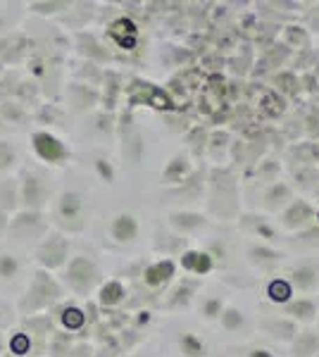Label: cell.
I'll list each match as a JSON object with an SVG mask.
<instances>
[{
  "label": "cell",
  "mask_w": 319,
  "mask_h": 357,
  "mask_svg": "<svg viewBox=\"0 0 319 357\" xmlns=\"http://www.w3.org/2000/svg\"><path fill=\"white\" fill-rule=\"evenodd\" d=\"M79 215H81V198L77 193L65 191L60 195V200H57V217L67 224V222L79 220Z\"/></svg>",
  "instance_id": "277c9868"
},
{
  "label": "cell",
  "mask_w": 319,
  "mask_h": 357,
  "mask_svg": "<svg viewBox=\"0 0 319 357\" xmlns=\"http://www.w3.org/2000/svg\"><path fill=\"white\" fill-rule=\"evenodd\" d=\"M17 160V151L10 141H0V172L13 167V162Z\"/></svg>",
  "instance_id": "52a82bcc"
},
{
  "label": "cell",
  "mask_w": 319,
  "mask_h": 357,
  "mask_svg": "<svg viewBox=\"0 0 319 357\" xmlns=\"http://www.w3.org/2000/svg\"><path fill=\"white\" fill-rule=\"evenodd\" d=\"M65 250H67V245L60 236H48V238L38 245L36 260L43 264V267L55 269V267H60L62 260H65Z\"/></svg>",
  "instance_id": "3957f363"
},
{
  "label": "cell",
  "mask_w": 319,
  "mask_h": 357,
  "mask_svg": "<svg viewBox=\"0 0 319 357\" xmlns=\"http://www.w3.org/2000/svg\"><path fill=\"white\" fill-rule=\"evenodd\" d=\"M5 227V215H3V210H0V229Z\"/></svg>",
  "instance_id": "30bf717a"
},
{
  "label": "cell",
  "mask_w": 319,
  "mask_h": 357,
  "mask_svg": "<svg viewBox=\"0 0 319 357\" xmlns=\"http://www.w3.org/2000/svg\"><path fill=\"white\" fill-rule=\"evenodd\" d=\"M20 200L24 203L27 212H36L38 207L45 205V198H48V188H45V181L40 178L36 172H24L20 181Z\"/></svg>",
  "instance_id": "6da1fadb"
},
{
  "label": "cell",
  "mask_w": 319,
  "mask_h": 357,
  "mask_svg": "<svg viewBox=\"0 0 319 357\" xmlns=\"http://www.w3.org/2000/svg\"><path fill=\"white\" fill-rule=\"evenodd\" d=\"M29 350V338L24 336V333H20L17 338H13V353L15 355H24Z\"/></svg>",
  "instance_id": "9c48e42d"
},
{
  "label": "cell",
  "mask_w": 319,
  "mask_h": 357,
  "mask_svg": "<svg viewBox=\"0 0 319 357\" xmlns=\"http://www.w3.org/2000/svg\"><path fill=\"white\" fill-rule=\"evenodd\" d=\"M133 229H136V227H133V224H131L129 217H119L117 224H114V234H117L121 241H126V238H129Z\"/></svg>",
  "instance_id": "ba28073f"
},
{
  "label": "cell",
  "mask_w": 319,
  "mask_h": 357,
  "mask_svg": "<svg viewBox=\"0 0 319 357\" xmlns=\"http://www.w3.org/2000/svg\"><path fill=\"white\" fill-rule=\"evenodd\" d=\"M10 227H13V231H20V234L31 231V236H38L45 229V224H43V217H40L38 212H24V215L17 217Z\"/></svg>",
  "instance_id": "5b68a950"
},
{
  "label": "cell",
  "mask_w": 319,
  "mask_h": 357,
  "mask_svg": "<svg viewBox=\"0 0 319 357\" xmlns=\"http://www.w3.org/2000/svg\"><path fill=\"white\" fill-rule=\"evenodd\" d=\"M17 274H20V260L15 255H10V252H3L0 255V279L10 281Z\"/></svg>",
  "instance_id": "8992f818"
},
{
  "label": "cell",
  "mask_w": 319,
  "mask_h": 357,
  "mask_svg": "<svg viewBox=\"0 0 319 357\" xmlns=\"http://www.w3.org/2000/svg\"><path fill=\"white\" fill-rule=\"evenodd\" d=\"M31 146H34V153L48 165H62L69 158L65 143H62L60 138H55L53 134H48V131H36V134L31 136Z\"/></svg>",
  "instance_id": "7a4b0ae2"
}]
</instances>
